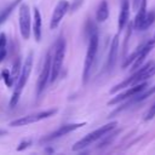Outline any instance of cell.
Segmentation results:
<instances>
[{
	"instance_id": "cell-2",
	"label": "cell",
	"mask_w": 155,
	"mask_h": 155,
	"mask_svg": "<svg viewBox=\"0 0 155 155\" xmlns=\"http://www.w3.org/2000/svg\"><path fill=\"white\" fill-rule=\"evenodd\" d=\"M154 64H155V62L154 61H150L147 64L142 65L140 68L136 69L134 73L131 76H128L127 79H125L122 82L115 85L113 88H110L109 93H116L117 91H120L122 88H127L130 86H133V85H137V84H140V82L145 81L147 79H149L150 76H153L155 74Z\"/></svg>"
},
{
	"instance_id": "cell-1",
	"label": "cell",
	"mask_w": 155,
	"mask_h": 155,
	"mask_svg": "<svg viewBox=\"0 0 155 155\" xmlns=\"http://www.w3.org/2000/svg\"><path fill=\"white\" fill-rule=\"evenodd\" d=\"M98 45H99V35L97 28L92 24V27L88 29V45H87V52H86V58H85V64H84V71H82V84L86 85L90 75L92 67L94 64L97 52H98Z\"/></svg>"
},
{
	"instance_id": "cell-24",
	"label": "cell",
	"mask_w": 155,
	"mask_h": 155,
	"mask_svg": "<svg viewBox=\"0 0 155 155\" xmlns=\"http://www.w3.org/2000/svg\"><path fill=\"white\" fill-rule=\"evenodd\" d=\"M6 47V34L0 33V50Z\"/></svg>"
},
{
	"instance_id": "cell-25",
	"label": "cell",
	"mask_w": 155,
	"mask_h": 155,
	"mask_svg": "<svg viewBox=\"0 0 155 155\" xmlns=\"http://www.w3.org/2000/svg\"><path fill=\"white\" fill-rule=\"evenodd\" d=\"M82 1H84V0H75V1H74V4H73L71 6H69L70 11H75V10H76V8L82 4Z\"/></svg>"
},
{
	"instance_id": "cell-4",
	"label": "cell",
	"mask_w": 155,
	"mask_h": 155,
	"mask_svg": "<svg viewBox=\"0 0 155 155\" xmlns=\"http://www.w3.org/2000/svg\"><path fill=\"white\" fill-rule=\"evenodd\" d=\"M65 48H67V42L63 35H61L56 44H54V52L53 54H51V70H50V82H54L56 79L58 78L62 65H63V61H64V56H65Z\"/></svg>"
},
{
	"instance_id": "cell-27",
	"label": "cell",
	"mask_w": 155,
	"mask_h": 155,
	"mask_svg": "<svg viewBox=\"0 0 155 155\" xmlns=\"http://www.w3.org/2000/svg\"><path fill=\"white\" fill-rule=\"evenodd\" d=\"M139 2H140V0H133V10H137L138 8V6H139Z\"/></svg>"
},
{
	"instance_id": "cell-16",
	"label": "cell",
	"mask_w": 155,
	"mask_h": 155,
	"mask_svg": "<svg viewBox=\"0 0 155 155\" xmlns=\"http://www.w3.org/2000/svg\"><path fill=\"white\" fill-rule=\"evenodd\" d=\"M137 10H138V12H137L136 18H134V21H133V28H134L136 30H139V27H140V24H142L144 17H145V15H147V0H140L139 6H138Z\"/></svg>"
},
{
	"instance_id": "cell-9",
	"label": "cell",
	"mask_w": 155,
	"mask_h": 155,
	"mask_svg": "<svg viewBox=\"0 0 155 155\" xmlns=\"http://www.w3.org/2000/svg\"><path fill=\"white\" fill-rule=\"evenodd\" d=\"M147 87H148V82H145V81H143V82H140V84H137V85H133V86H130V87H127V90H126L125 92L119 93V94H116L114 98H111V99L108 102V104H109V105H114V104L121 103V102H124V101H126V99H130L131 97H134V96L139 94L140 92H143Z\"/></svg>"
},
{
	"instance_id": "cell-10",
	"label": "cell",
	"mask_w": 155,
	"mask_h": 155,
	"mask_svg": "<svg viewBox=\"0 0 155 155\" xmlns=\"http://www.w3.org/2000/svg\"><path fill=\"white\" fill-rule=\"evenodd\" d=\"M84 125H86V122H75V124H67V125H63V126H61L59 128H57L56 131H53V132L48 133L47 136L42 137V138L40 139V142H41V143L52 142V140H54V139H58V138H61V137H63V136H65V134H68V133H70V132H73V131H75V130H78V128L82 127Z\"/></svg>"
},
{
	"instance_id": "cell-7",
	"label": "cell",
	"mask_w": 155,
	"mask_h": 155,
	"mask_svg": "<svg viewBox=\"0 0 155 155\" xmlns=\"http://www.w3.org/2000/svg\"><path fill=\"white\" fill-rule=\"evenodd\" d=\"M18 23H19V31L24 40H28L31 33V18H30V10L27 4H21L18 10Z\"/></svg>"
},
{
	"instance_id": "cell-12",
	"label": "cell",
	"mask_w": 155,
	"mask_h": 155,
	"mask_svg": "<svg viewBox=\"0 0 155 155\" xmlns=\"http://www.w3.org/2000/svg\"><path fill=\"white\" fill-rule=\"evenodd\" d=\"M154 47H155V34H154L153 38L149 39L147 42L142 44L140 51H139L137 58L134 59V62L132 63V70H136V69H138V68L142 65V63L144 62V59L147 58V56L149 54V52H150Z\"/></svg>"
},
{
	"instance_id": "cell-19",
	"label": "cell",
	"mask_w": 155,
	"mask_h": 155,
	"mask_svg": "<svg viewBox=\"0 0 155 155\" xmlns=\"http://www.w3.org/2000/svg\"><path fill=\"white\" fill-rule=\"evenodd\" d=\"M154 22H155V11L147 12V15H145V17H144V19L139 27V30H142V31L147 30L148 28H150L154 24Z\"/></svg>"
},
{
	"instance_id": "cell-11",
	"label": "cell",
	"mask_w": 155,
	"mask_h": 155,
	"mask_svg": "<svg viewBox=\"0 0 155 155\" xmlns=\"http://www.w3.org/2000/svg\"><path fill=\"white\" fill-rule=\"evenodd\" d=\"M69 6H70V4H69L68 0H59L57 2L56 7L52 12V16H51V22H50V28L51 29H56L59 25L61 21L63 19L65 13L68 12Z\"/></svg>"
},
{
	"instance_id": "cell-3",
	"label": "cell",
	"mask_w": 155,
	"mask_h": 155,
	"mask_svg": "<svg viewBox=\"0 0 155 155\" xmlns=\"http://www.w3.org/2000/svg\"><path fill=\"white\" fill-rule=\"evenodd\" d=\"M31 68H33V52H29V54L27 56L25 61H24V64L22 65L21 68V71H19V75L16 80V85H15V90H13V93H12V97L10 99V108H15L19 101V97L22 94V91L24 88V86L27 85L28 82V79H29V75L31 73Z\"/></svg>"
},
{
	"instance_id": "cell-15",
	"label": "cell",
	"mask_w": 155,
	"mask_h": 155,
	"mask_svg": "<svg viewBox=\"0 0 155 155\" xmlns=\"http://www.w3.org/2000/svg\"><path fill=\"white\" fill-rule=\"evenodd\" d=\"M34 22H33V34L36 42H40L41 40V15L38 7H34Z\"/></svg>"
},
{
	"instance_id": "cell-29",
	"label": "cell",
	"mask_w": 155,
	"mask_h": 155,
	"mask_svg": "<svg viewBox=\"0 0 155 155\" xmlns=\"http://www.w3.org/2000/svg\"><path fill=\"white\" fill-rule=\"evenodd\" d=\"M0 133H1V131H0Z\"/></svg>"
},
{
	"instance_id": "cell-20",
	"label": "cell",
	"mask_w": 155,
	"mask_h": 155,
	"mask_svg": "<svg viewBox=\"0 0 155 155\" xmlns=\"http://www.w3.org/2000/svg\"><path fill=\"white\" fill-rule=\"evenodd\" d=\"M21 68H22V65H21V58L18 57V58L16 59V62L13 63L12 71H11V76H12V79H13V81L17 80V78H18V75H19V71H21Z\"/></svg>"
},
{
	"instance_id": "cell-17",
	"label": "cell",
	"mask_w": 155,
	"mask_h": 155,
	"mask_svg": "<svg viewBox=\"0 0 155 155\" xmlns=\"http://www.w3.org/2000/svg\"><path fill=\"white\" fill-rule=\"evenodd\" d=\"M109 17V6H108V2L107 0H102L97 7V11H96V19L97 22L99 23H103L108 19Z\"/></svg>"
},
{
	"instance_id": "cell-13",
	"label": "cell",
	"mask_w": 155,
	"mask_h": 155,
	"mask_svg": "<svg viewBox=\"0 0 155 155\" xmlns=\"http://www.w3.org/2000/svg\"><path fill=\"white\" fill-rule=\"evenodd\" d=\"M117 52H119V33L114 35V38L111 39V42H110L107 65H105V69L108 71L114 68V65L116 63V59H117Z\"/></svg>"
},
{
	"instance_id": "cell-8",
	"label": "cell",
	"mask_w": 155,
	"mask_h": 155,
	"mask_svg": "<svg viewBox=\"0 0 155 155\" xmlns=\"http://www.w3.org/2000/svg\"><path fill=\"white\" fill-rule=\"evenodd\" d=\"M51 50L47 52L46 57H45V61H44V64H42V68H41V71H40V75H39V79H38V84H36V97L39 98L46 86H47V82L50 81V70H51Z\"/></svg>"
},
{
	"instance_id": "cell-18",
	"label": "cell",
	"mask_w": 155,
	"mask_h": 155,
	"mask_svg": "<svg viewBox=\"0 0 155 155\" xmlns=\"http://www.w3.org/2000/svg\"><path fill=\"white\" fill-rule=\"evenodd\" d=\"M21 2H22V0H13V1H12L5 10H2V11L0 12V24L4 23V22L8 18V16L12 13V11H13V10L17 7V5L21 4Z\"/></svg>"
},
{
	"instance_id": "cell-23",
	"label": "cell",
	"mask_w": 155,
	"mask_h": 155,
	"mask_svg": "<svg viewBox=\"0 0 155 155\" xmlns=\"http://www.w3.org/2000/svg\"><path fill=\"white\" fill-rule=\"evenodd\" d=\"M30 144H31V140L25 139V140H23V142H21V143H19V147H17V150H18V151H21V150H23V149L28 148Z\"/></svg>"
},
{
	"instance_id": "cell-22",
	"label": "cell",
	"mask_w": 155,
	"mask_h": 155,
	"mask_svg": "<svg viewBox=\"0 0 155 155\" xmlns=\"http://www.w3.org/2000/svg\"><path fill=\"white\" fill-rule=\"evenodd\" d=\"M155 117V103L148 109V111L145 113V115H144V120L145 121H149V120H151V119H154Z\"/></svg>"
},
{
	"instance_id": "cell-28",
	"label": "cell",
	"mask_w": 155,
	"mask_h": 155,
	"mask_svg": "<svg viewBox=\"0 0 155 155\" xmlns=\"http://www.w3.org/2000/svg\"><path fill=\"white\" fill-rule=\"evenodd\" d=\"M154 69H155V64H154Z\"/></svg>"
},
{
	"instance_id": "cell-21",
	"label": "cell",
	"mask_w": 155,
	"mask_h": 155,
	"mask_svg": "<svg viewBox=\"0 0 155 155\" xmlns=\"http://www.w3.org/2000/svg\"><path fill=\"white\" fill-rule=\"evenodd\" d=\"M2 76H4V80H5L6 85H7L8 87H11L12 84H13V79H12V76H11V73H10L7 69H5V70H2Z\"/></svg>"
},
{
	"instance_id": "cell-6",
	"label": "cell",
	"mask_w": 155,
	"mask_h": 155,
	"mask_svg": "<svg viewBox=\"0 0 155 155\" xmlns=\"http://www.w3.org/2000/svg\"><path fill=\"white\" fill-rule=\"evenodd\" d=\"M56 113H57V109H48V110L39 111V113H35V114H29V115H25V116H22V117H18V119L11 121L10 122V126H12V127L27 126V125H30V124L41 121L44 119H47L50 116H53Z\"/></svg>"
},
{
	"instance_id": "cell-14",
	"label": "cell",
	"mask_w": 155,
	"mask_h": 155,
	"mask_svg": "<svg viewBox=\"0 0 155 155\" xmlns=\"http://www.w3.org/2000/svg\"><path fill=\"white\" fill-rule=\"evenodd\" d=\"M128 17H130V0H121L120 13H119V19H117L119 31H121L126 27V24L128 22Z\"/></svg>"
},
{
	"instance_id": "cell-5",
	"label": "cell",
	"mask_w": 155,
	"mask_h": 155,
	"mask_svg": "<svg viewBox=\"0 0 155 155\" xmlns=\"http://www.w3.org/2000/svg\"><path fill=\"white\" fill-rule=\"evenodd\" d=\"M116 126H117V121H111V122H109V124H107V125L101 126L99 128L94 130L93 132L87 133L84 138H81L80 140H78V142L71 147V150H73V151H79V150H81V149H84V148L91 145L92 143L97 142L98 139H102L105 134H108L109 132H111Z\"/></svg>"
},
{
	"instance_id": "cell-26",
	"label": "cell",
	"mask_w": 155,
	"mask_h": 155,
	"mask_svg": "<svg viewBox=\"0 0 155 155\" xmlns=\"http://www.w3.org/2000/svg\"><path fill=\"white\" fill-rule=\"evenodd\" d=\"M6 57V48H1L0 50V62Z\"/></svg>"
}]
</instances>
